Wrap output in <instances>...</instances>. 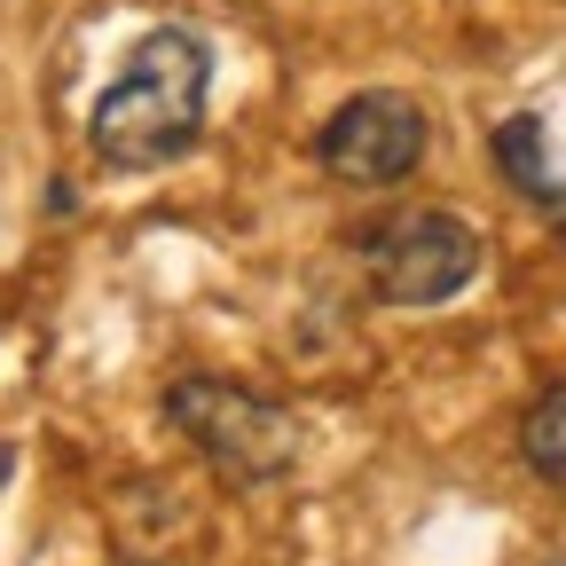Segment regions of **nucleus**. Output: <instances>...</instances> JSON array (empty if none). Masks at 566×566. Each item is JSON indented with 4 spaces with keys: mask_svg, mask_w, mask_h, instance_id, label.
I'll list each match as a JSON object with an SVG mask.
<instances>
[{
    "mask_svg": "<svg viewBox=\"0 0 566 566\" xmlns=\"http://www.w3.org/2000/svg\"><path fill=\"white\" fill-rule=\"evenodd\" d=\"M205 87H212V48L181 24L142 32L134 55L118 63V80L87 111V150L111 174H150L181 158L205 134Z\"/></svg>",
    "mask_w": 566,
    "mask_h": 566,
    "instance_id": "nucleus-1",
    "label": "nucleus"
},
{
    "mask_svg": "<svg viewBox=\"0 0 566 566\" xmlns=\"http://www.w3.org/2000/svg\"><path fill=\"white\" fill-rule=\"evenodd\" d=\"M166 417L229 488H268L300 457L292 409L252 394V386H237V378H174L166 386Z\"/></svg>",
    "mask_w": 566,
    "mask_h": 566,
    "instance_id": "nucleus-2",
    "label": "nucleus"
},
{
    "mask_svg": "<svg viewBox=\"0 0 566 566\" xmlns=\"http://www.w3.org/2000/svg\"><path fill=\"white\" fill-rule=\"evenodd\" d=\"M363 268H370V292L386 307H441L457 300L472 268H480V237L457 221V212L424 205V212H394L363 237Z\"/></svg>",
    "mask_w": 566,
    "mask_h": 566,
    "instance_id": "nucleus-3",
    "label": "nucleus"
},
{
    "mask_svg": "<svg viewBox=\"0 0 566 566\" xmlns=\"http://www.w3.org/2000/svg\"><path fill=\"white\" fill-rule=\"evenodd\" d=\"M424 142H433L424 111L409 95L378 87V95H354V103L331 111V126L315 134V158L354 189H394V181H409L424 166Z\"/></svg>",
    "mask_w": 566,
    "mask_h": 566,
    "instance_id": "nucleus-4",
    "label": "nucleus"
},
{
    "mask_svg": "<svg viewBox=\"0 0 566 566\" xmlns=\"http://www.w3.org/2000/svg\"><path fill=\"white\" fill-rule=\"evenodd\" d=\"M495 166H504V181L527 197V205H551V212H566V181H558V166H551V134H543V118H504L495 126Z\"/></svg>",
    "mask_w": 566,
    "mask_h": 566,
    "instance_id": "nucleus-5",
    "label": "nucleus"
},
{
    "mask_svg": "<svg viewBox=\"0 0 566 566\" xmlns=\"http://www.w3.org/2000/svg\"><path fill=\"white\" fill-rule=\"evenodd\" d=\"M520 449H527V464H535L551 488H566V386L535 394V409L520 417Z\"/></svg>",
    "mask_w": 566,
    "mask_h": 566,
    "instance_id": "nucleus-6",
    "label": "nucleus"
},
{
    "mask_svg": "<svg viewBox=\"0 0 566 566\" xmlns=\"http://www.w3.org/2000/svg\"><path fill=\"white\" fill-rule=\"evenodd\" d=\"M9 464H17V449H0V472H9Z\"/></svg>",
    "mask_w": 566,
    "mask_h": 566,
    "instance_id": "nucleus-7",
    "label": "nucleus"
}]
</instances>
